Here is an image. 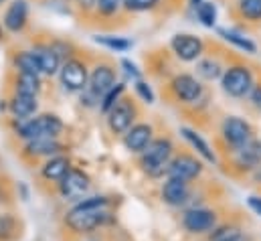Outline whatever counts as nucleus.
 Here are the masks:
<instances>
[{
	"label": "nucleus",
	"instance_id": "obj_1",
	"mask_svg": "<svg viewBox=\"0 0 261 241\" xmlns=\"http://www.w3.org/2000/svg\"><path fill=\"white\" fill-rule=\"evenodd\" d=\"M110 223H114V215L106 197L81 199L65 215V225L73 233H91L97 227H106Z\"/></svg>",
	"mask_w": 261,
	"mask_h": 241
},
{
	"label": "nucleus",
	"instance_id": "obj_2",
	"mask_svg": "<svg viewBox=\"0 0 261 241\" xmlns=\"http://www.w3.org/2000/svg\"><path fill=\"white\" fill-rule=\"evenodd\" d=\"M174 154V144L170 138H156L152 144L140 154V166L152 179H158L168 173V164Z\"/></svg>",
	"mask_w": 261,
	"mask_h": 241
},
{
	"label": "nucleus",
	"instance_id": "obj_3",
	"mask_svg": "<svg viewBox=\"0 0 261 241\" xmlns=\"http://www.w3.org/2000/svg\"><path fill=\"white\" fill-rule=\"evenodd\" d=\"M61 132H63V122L55 114H41L31 120L18 122L16 126V136L27 142L37 138H59Z\"/></svg>",
	"mask_w": 261,
	"mask_h": 241
},
{
	"label": "nucleus",
	"instance_id": "obj_4",
	"mask_svg": "<svg viewBox=\"0 0 261 241\" xmlns=\"http://www.w3.org/2000/svg\"><path fill=\"white\" fill-rule=\"evenodd\" d=\"M221 87H223V91L229 98H235V100H241V98L249 95L251 89L255 87V77H253L251 67L249 65H243V63L229 65L223 71Z\"/></svg>",
	"mask_w": 261,
	"mask_h": 241
},
{
	"label": "nucleus",
	"instance_id": "obj_5",
	"mask_svg": "<svg viewBox=\"0 0 261 241\" xmlns=\"http://www.w3.org/2000/svg\"><path fill=\"white\" fill-rule=\"evenodd\" d=\"M221 138L233 152L253 140V128L249 122L239 116H227L221 124Z\"/></svg>",
	"mask_w": 261,
	"mask_h": 241
},
{
	"label": "nucleus",
	"instance_id": "obj_6",
	"mask_svg": "<svg viewBox=\"0 0 261 241\" xmlns=\"http://www.w3.org/2000/svg\"><path fill=\"white\" fill-rule=\"evenodd\" d=\"M168 89H170L172 98L176 102H180V104H196V102H200V98L204 93L202 83L191 73L174 75L170 79V83H168Z\"/></svg>",
	"mask_w": 261,
	"mask_h": 241
},
{
	"label": "nucleus",
	"instance_id": "obj_7",
	"mask_svg": "<svg viewBox=\"0 0 261 241\" xmlns=\"http://www.w3.org/2000/svg\"><path fill=\"white\" fill-rule=\"evenodd\" d=\"M182 227L193 235L211 233L217 227V213L204 207H193L182 215Z\"/></svg>",
	"mask_w": 261,
	"mask_h": 241
},
{
	"label": "nucleus",
	"instance_id": "obj_8",
	"mask_svg": "<svg viewBox=\"0 0 261 241\" xmlns=\"http://www.w3.org/2000/svg\"><path fill=\"white\" fill-rule=\"evenodd\" d=\"M136 106L132 100H120L106 116H108V126L112 130V134H118V136H124L132 126H134V120H136Z\"/></svg>",
	"mask_w": 261,
	"mask_h": 241
},
{
	"label": "nucleus",
	"instance_id": "obj_9",
	"mask_svg": "<svg viewBox=\"0 0 261 241\" xmlns=\"http://www.w3.org/2000/svg\"><path fill=\"white\" fill-rule=\"evenodd\" d=\"M59 77H61V85L69 91H83L89 83L87 65L79 59H67L61 65Z\"/></svg>",
	"mask_w": 261,
	"mask_h": 241
},
{
	"label": "nucleus",
	"instance_id": "obj_10",
	"mask_svg": "<svg viewBox=\"0 0 261 241\" xmlns=\"http://www.w3.org/2000/svg\"><path fill=\"white\" fill-rule=\"evenodd\" d=\"M202 173V162L193 156V154H178L170 160L168 164V173L166 177L168 179H178V181L191 182L198 179Z\"/></svg>",
	"mask_w": 261,
	"mask_h": 241
},
{
	"label": "nucleus",
	"instance_id": "obj_11",
	"mask_svg": "<svg viewBox=\"0 0 261 241\" xmlns=\"http://www.w3.org/2000/svg\"><path fill=\"white\" fill-rule=\"evenodd\" d=\"M170 49L172 53L178 57L180 61H187V63H193V61H198L204 53V43L195 37V35H176L172 37L170 41Z\"/></svg>",
	"mask_w": 261,
	"mask_h": 241
},
{
	"label": "nucleus",
	"instance_id": "obj_12",
	"mask_svg": "<svg viewBox=\"0 0 261 241\" xmlns=\"http://www.w3.org/2000/svg\"><path fill=\"white\" fill-rule=\"evenodd\" d=\"M233 166L241 173H255L261 166V140L253 138L245 146L233 150Z\"/></svg>",
	"mask_w": 261,
	"mask_h": 241
},
{
	"label": "nucleus",
	"instance_id": "obj_13",
	"mask_svg": "<svg viewBox=\"0 0 261 241\" xmlns=\"http://www.w3.org/2000/svg\"><path fill=\"white\" fill-rule=\"evenodd\" d=\"M89 186H91L89 177L75 168H71L65 175V179L59 182V190L67 201H81V197L89 190Z\"/></svg>",
	"mask_w": 261,
	"mask_h": 241
},
{
	"label": "nucleus",
	"instance_id": "obj_14",
	"mask_svg": "<svg viewBox=\"0 0 261 241\" xmlns=\"http://www.w3.org/2000/svg\"><path fill=\"white\" fill-rule=\"evenodd\" d=\"M152 134H154V128L150 124H134L130 130L124 134V146L136 152V154H142L150 144H152Z\"/></svg>",
	"mask_w": 261,
	"mask_h": 241
},
{
	"label": "nucleus",
	"instance_id": "obj_15",
	"mask_svg": "<svg viewBox=\"0 0 261 241\" xmlns=\"http://www.w3.org/2000/svg\"><path fill=\"white\" fill-rule=\"evenodd\" d=\"M63 144L57 138H37L24 144L22 154L29 158H53L63 152Z\"/></svg>",
	"mask_w": 261,
	"mask_h": 241
},
{
	"label": "nucleus",
	"instance_id": "obj_16",
	"mask_svg": "<svg viewBox=\"0 0 261 241\" xmlns=\"http://www.w3.org/2000/svg\"><path fill=\"white\" fill-rule=\"evenodd\" d=\"M114 85H116V71L112 69V65H106V63L95 65L93 71H91V75H89V91L93 95L101 98Z\"/></svg>",
	"mask_w": 261,
	"mask_h": 241
},
{
	"label": "nucleus",
	"instance_id": "obj_17",
	"mask_svg": "<svg viewBox=\"0 0 261 241\" xmlns=\"http://www.w3.org/2000/svg\"><path fill=\"white\" fill-rule=\"evenodd\" d=\"M162 201L170 207H185L191 201V186L189 182L178 179H166L162 184Z\"/></svg>",
	"mask_w": 261,
	"mask_h": 241
},
{
	"label": "nucleus",
	"instance_id": "obj_18",
	"mask_svg": "<svg viewBox=\"0 0 261 241\" xmlns=\"http://www.w3.org/2000/svg\"><path fill=\"white\" fill-rule=\"evenodd\" d=\"M29 20V2L27 0H12L4 12V27L10 33H20Z\"/></svg>",
	"mask_w": 261,
	"mask_h": 241
},
{
	"label": "nucleus",
	"instance_id": "obj_19",
	"mask_svg": "<svg viewBox=\"0 0 261 241\" xmlns=\"http://www.w3.org/2000/svg\"><path fill=\"white\" fill-rule=\"evenodd\" d=\"M33 55L37 57L41 73L55 75V73L61 71V59H59V53L55 51V47H51V45H35Z\"/></svg>",
	"mask_w": 261,
	"mask_h": 241
},
{
	"label": "nucleus",
	"instance_id": "obj_20",
	"mask_svg": "<svg viewBox=\"0 0 261 241\" xmlns=\"http://www.w3.org/2000/svg\"><path fill=\"white\" fill-rule=\"evenodd\" d=\"M10 112L18 122L31 120V116L37 112V95L14 93L10 98Z\"/></svg>",
	"mask_w": 261,
	"mask_h": 241
},
{
	"label": "nucleus",
	"instance_id": "obj_21",
	"mask_svg": "<svg viewBox=\"0 0 261 241\" xmlns=\"http://www.w3.org/2000/svg\"><path fill=\"white\" fill-rule=\"evenodd\" d=\"M71 171V164H69V158L63 156V154H59V156H53V158H49L45 164H43V168H41V175H43V179L45 181H51V182H59L65 179V175Z\"/></svg>",
	"mask_w": 261,
	"mask_h": 241
},
{
	"label": "nucleus",
	"instance_id": "obj_22",
	"mask_svg": "<svg viewBox=\"0 0 261 241\" xmlns=\"http://www.w3.org/2000/svg\"><path fill=\"white\" fill-rule=\"evenodd\" d=\"M180 134L185 136V140L193 146L196 150V154L202 158V160H206V162H217V156H215V152L211 150V146H208V142L198 134L195 132L193 128H180Z\"/></svg>",
	"mask_w": 261,
	"mask_h": 241
},
{
	"label": "nucleus",
	"instance_id": "obj_23",
	"mask_svg": "<svg viewBox=\"0 0 261 241\" xmlns=\"http://www.w3.org/2000/svg\"><path fill=\"white\" fill-rule=\"evenodd\" d=\"M14 83H16V91H14V93L37 95V93L41 91V79H39V75H31V73H18Z\"/></svg>",
	"mask_w": 261,
	"mask_h": 241
},
{
	"label": "nucleus",
	"instance_id": "obj_24",
	"mask_svg": "<svg viewBox=\"0 0 261 241\" xmlns=\"http://www.w3.org/2000/svg\"><path fill=\"white\" fill-rule=\"evenodd\" d=\"M14 67L18 69V73H31V75H39L41 67L37 63V57L33 55V51H20L14 55Z\"/></svg>",
	"mask_w": 261,
	"mask_h": 241
},
{
	"label": "nucleus",
	"instance_id": "obj_25",
	"mask_svg": "<svg viewBox=\"0 0 261 241\" xmlns=\"http://www.w3.org/2000/svg\"><path fill=\"white\" fill-rule=\"evenodd\" d=\"M237 12L247 22H261V0H239Z\"/></svg>",
	"mask_w": 261,
	"mask_h": 241
},
{
	"label": "nucleus",
	"instance_id": "obj_26",
	"mask_svg": "<svg viewBox=\"0 0 261 241\" xmlns=\"http://www.w3.org/2000/svg\"><path fill=\"white\" fill-rule=\"evenodd\" d=\"M219 33H221V37H223L227 43H231L233 47L241 49L243 53H249V55L257 53V45H255L253 41H249L247 37H243V35H237V33H233V31H225V29H221Z\"/></svg>",
	"mask_w": 261,
	"mask_h": 241
},
{
	"label": "nucleus",
	"instance_id": "obj_27",
	"mask_svg": "<svg viewBox=\"0 0 261 241\" xmlns=\"http://www.w3.org/2000/svg\"><path fill=\"white\" fill-rule=\"evenodd\" d=\"M208 241H243V231L237 225H221L211 231Z\"/></svg>",
	"mask_w": 261,
	"mask_h": 241
},
{
	"label": "nucleus",
	"instance_id": "obj_28",
	"mask_svg": "<svg viewBox=\"0 0 261 241\" xmlns=\"http://www.w3.org/2000/svg\"><path fill=\"white\" fill-rule=\"evenodd\" d=\"M196 71H198V75H200L202 79H206V81H213V79L223 77V67L213 59H198Z\"/></svg>",
	"mask_w": 261,
	"mask_h": 241
},
{
	"label": "nucleus",
	"instance_id": "obj_29",
	"mask_svg": "<svg viewBox=\"0 0 261 241\" xmlns=\"http://www.w3.org/2000/svg\"><path fill=\"white\" fill-rule=\"evenodd\" d=\"M124 91H126V85H124V83H116L108 93L101 95V100H99V102H101V104H99V110H101L103 114H108V112L122 100V93H124Z\"/></svg>",
	"mask_w": 261,
	"mask_h": 241
},
{
	"label": "nucleus",
	"instance_id": "obj_30",
	"mask_svg": "<svg viewBox=\"0 0 261 241\" xmlns=\"http://www.w3.org/2000/svg\"><path fill=\"white\" fill-rule=\"evenodd\" d=\"M95 43L116 51V53H124L132 47V41L124 39V37H112V35H106V37H95Z\"/></svg>",
	"mask_w": 261,
	"mask_h": 241
},
{
	"label": "nucleus",
	"instance_id": "obj_31",
	"mask_svg": "<svg viewBox=\"0 0 261 241\" xmlns=\"http://www.w3.org/2000/svg\"><path fill=\"white\" fill-rule=\"evenodd\" d=\"M196 12V18L200 20V25H204V27H215V22H217V6L213 4V2H202L198 8L195 10Z\"/></svg>",
	"mask_w": 261,
	"mask_h": 241
},
{
	"label": "nucleus",
	"instance_id": "obj_32",
	"mask_svg": "<svg viewBox=\"0 0 261 241\" xmlns=\"http://www.w3.org/2000/svg\"><path fill=\"white\" fill-rule=\"evenodd\" d=\"M122 4L128 12H144V10L156 8L158 0H122Z\"/></svg>",
	"mask_w": 261,
	"mask_h": 241
},
{
	"label": "nucleus",
	"instance_id": "obj_33",
	"mask_svg": "<svg viewBox=\"0 0 261 241\" xmlns=\"http://www.w3.org/2000/svg\"><path fill=\"white\" fill-rule=\"evenodd\" d=\"M120 4H122L120 0H97L95 8H97V12H99V14H103V16H112V14H116V12H118Z\"/></svg>",
	"mask_w": 261,
	"mask_h": 241
},
{
	"label": "nucleus",
	"instance_id": "obj_34",
	"mask_svg": "<svg viewBox=\"0 0 261 241\" xmlns=\"http://www.w3.org/2000/svg\"><path fill=\"white\" fill-rule=\"evenodd\" d=\"M136 93H138L146 104H152V102H154V91H152V87H150L148 83H144V81H136Z\"/></svg>",
	"mask_w": 261,
	"mask_h": 241
},
{
	"label": "nucleus",
	"instance_id": "obj_35",
	"mask_svg": "<svg viewBox=\"0 0 261 241\" xmlns=\"http://www.w3.org/2000/svg\"><path fill=\"white\" fill-rule=\"evenodd\" d=\"M249 100H251V104L261 112V83H255V87L249 93Z\"/></svg>",
	"mask_w": 261,
	"mask_h": 241
},
{
	"label": "nucleus",
	"instance_id": "obj_36",
	"mask_svg": "<svg viewBox=\"0 0 261 241\" xmlns=\"http://www.w3.org/2000/svg\"><path fill=\"white\" fill-rule=\"evenodd\" d=\"M122 67H126V73L130 75L132 79H136V81H140V71H138V67L132 63V61L124 59L122 61Z\"/></svg>",
	"mask_w": 261,
	"mask_h": 241
},
{
	"label": "nucleus",
	"instance_id": "obj_37",
	"mask_svg": "<svg viewBox=\"0 0 261 241\" xmlns=\"http://www.w3.org/2000/svg\"><path fill=\"white\" fill-rule=\"evenodd\" d=\"M247 205H249V207H251V209H253V211H255V213L261 217V197H257V195H251V197L247 199Z\"/></svg>",
	"mask_w": 261,
	"mask_h": 241
},
{
	"label": "nucleus",
	"instance_id": "obj_38",
	"mask_svg": "<svg viewBox=\"0 0 261 241\" xmlns=\"http://www.w3.org/2000/svg\"><path fill=\"white\" fill-rule=\"evenodd\" d=\"M95 4H97V0H81V6H85V8H91Z\"/></svg>",
	"mask_w": 261,
	"mask_h": 241
},
{
	"label": "nucleus",
	"instance_id": "obj_39",
	"mask_svg": "<svg viewBox=\"0 0 261 241\" xmlns=\"http://www.w3.org/2000/svg\"><path fill=\"white\" fill-rule=\"evenodd\" d=\"M253 181L257 182V184H261V166L255 171V173H253Z\"/></svg>",
	"mask_w": 261,
	"mask_h": 241
},
{
	"label": "nucleus",
	"instance_id": "obj_40",
	"mask_svg": "<svg viewBox=\"0 0 261 241\" xmlns=\"http://www.w3.org/2000/svg\"><path fill=\"white\" fill-rule=\"evenodd\" d=\"M189 2H191V6H193V8H198V6H200V4H202V2H204V0H189Z\"/></svg>",
	"mask_w": 261,
	"mask_h": 241
},
{
	"label": "nucleus",
	"instance_id": "obj_41",
	"mask_svg": "<svg viewBox=\"0 0 261 241\" xmlns=\"http://www.w3.org/2000/svg\"><path fill=\"white\" fill-rule=\"evenodd\" d=\"M0 39H2V29H0Z\"/></svg>",
	"mask_w": 261,
	"mask_h": 241
},
{
	"label": "nucleus",
	"instance_id": "obj_42",
	"mask_svg": "<svg viewBox=\"0 0 261 241\" xmlns=\"http://www.w3.org/2000/svg\"><path fill=\"white\" fill-rule=\"evenodd\" d=\"M0 4H4V0H0Z\"/></svg>",
	"mask_w": 261,
	"mask_h": 241
}]
</instances>
